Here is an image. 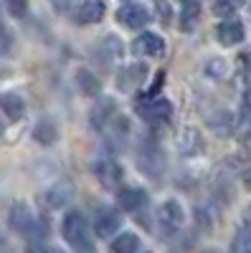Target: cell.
Masks as SVG:
<instances>
[{"label":"cell","mask_w":251,"mask_h":253,"mask_svg":"<svg viewBox=\"0 0 251 253\" xmlns=\"http://www.w3.org/2000/svg\"><path fill=\"white\" fill-rule=\"evenodd\" d=\"M241 109H244V117H251V86L244 91V101H241Z\"/></svg>","instance_id":"obj_31"},{"label":"cell","mask_w":251,"mask_h":253,"mask_svg":"<svg viewBox=\"0 0 251 253\" xmlns=\"http://www.w3.org/2000/svg\"><path fill=\"white\" fill-rule=\"evenodd\" d=\"M51 253H64V251H61V248H51Z\"/></svg>","instance_id":"obj_34"},{"label":"cell","mask_w":251,"mask_h":253,"mask_svg":"<svg viewBox=\"0 0 251 253\" xmlns=\"http://www.w3.org/2000/svg\"><path fill=\"white\" fill-rule=\"evenodd\" d=\"M107 13V5L99 3V0H87V3H76L71 5V20L76 26H92L99 23Z\"/></svg>","instance_id":"obj_12"},{"label":"cell","mask_w":251,"mask_h":253,"mask_svg":"<svg viewBox=\"0 0 251 253\" xmlns=\"http://www.w3.org/2000/svg\"><path fill=\"white\" fill-rule=\"evenodd\" d=\"M117 119V101L112 96H99L97 104L92 107L89 112V124H92V129L97 132H107V126Z\"/></svg>","instance_id":"obj_5"},{"label":"cell","mask_w":251,"mask_h":253,"mask_svg":"<svg viewBox=\"0 0 251 253\" xmlns=\"http://www.w3.org/2000/svg\"><path fill=\"white\" fill-rule=\"evenodd\" d=\"M239 63H241V69L246 71V76H251V48L239 56Z\"/></svg>","instance_id":"obj_30"},{"label":"cell","mask_w":251,"mask_h":253,"mask_svg":"<svg viewBox=\"0 0 251 253\" xmlns=\"http://www.w3.org/2000/svg\"><path fill=\"white\" fill-rule=\"evenodd\" d=\"M117 20L124 26V28H145L152 20L150 15V8L142 5V3H122L117 8Z\"/></svg>","instance_id":"obj_6"},{"label":"cell","mask_w":251,"mask_h":253,"mask_svg":"<svg viewBox=\"0 0 251 253\" xmlns=\"http://www.w3.org/2000/svg\"><path fill=\"white\" fill-rule=\"evenodd\" d=\"M244 23L236 18L231 20H221V23L216 26V38H218V43L226 46V48H231V46H239L241 41H244Z\"/></svg>","instance_id":"obj_15"},{"label":"cell","mask_w":251,"mask_h":253,"mask_svg":"<svg viewBox=\"0 0 251 253\" xmlns=\"http://www.w3.org/2000/svg\"><path fill=\"white\" fill-rule=\"evenodd\" d=\"M8 10L15 15V18H23L28 13V5L26 3H8Z\"/></svg>","instance_id":"obj_29"},{"label":"cell","mask_w":251,"mask_h":253,"mask_svg":"<svg viewBox=\"0 0 251 253\" xmlns=\"http://www.w3.org/2000/svg\"><path fill=\"white\" fill-rule=\"evenodd\" d=\"M5 36V23H3V18H0V38Z\"/></svg>","instance_id":"obj_33"},{"label":"cell","mask_w":251,"mask_h":253,"mask_svg":"<svg viewBox=\"0 0 251 253\" xmlns=\"http://www.w3.org/2000/svg\"><path fill=\"white\" fill-rule=\"evenodd\" d=\"M152 8H155V10H157V15H160L157 20H162V23H167V15H170V3H155Z\"/></svg>","instance_id":"obj_28"},{"label":"cell","mask_w":251,"mask_h":253,"mask_svg":"<svg viewBox=\"0 0 251 253\" xmlns=\"http://www.w3.org/2000/svg\"><path fill=\"white\" fill-rule=\"evenodd\" d=\"M145 253H152V251H145Z\"/></svg>","instance_id":"obj_35"},{"label":"cell","mask_w":251,"mask_h":253,"mask_svg":"<svg viewBox=\"0 0 251 253\" xmlns=\"http://www.w3.org/2000/svg\"><path fill=\"white\" fill-rule=\"evenodd\" d=\"M231 253H251V223H244L239 228L231 243Z\"/></svg>","instance_id":"obj_25"},{"label":"cell","mask_w":251,"mask_h":253,"mask_svg":"<svg viewBox=\"0 0 251 253\" xmlns=\"http://www.w3.org/2000/svg\"><path fill=\"white\" fill-rule=\"evenodd\" d=\"M148 193L142 187H124L119 190V208L124 213H140L142 208H148Z\"/></svg>","instance_id":"obj_16"},{"label":"cell","mask_w":251,"mask_h":253,"mask_svg":"<svg viewBox=\"0 0 251 253\" xmlns=\"http://www.w3.org/2000/svg\"><path fill=\"white\" fill-rule=\"evenodd\" d=\"M8 223L15 233H23V236H31L33 228L38 225V215L26 205V203H13L10 213H8Z\"/></svg>","instance_id":"obj_10"},{"label":"cell","mask_w":251,"mask_h":253,"mask_svg":"<svg viewBox=\"0 0 251 253\" xmlns=\"http://www.w3.org/2000/svg\"><path fill=\"white\" fill-rule=\"evenodd\" d=\"M92 170H94V177L99 180V185L104 190H112V193H119V187L124 182V170H122V165L112 157H104V160H97L92 165Z\"/></svg>","instance_id":"obj_2"},{"label":"cell","mask_w":251,"mask_h":253,"mask_svg":"<svg viewBox=\"0 0 251 253\" xmlns=\"http://www.w3.org/2000/svg\"><path fill=\"white\" fill-rule=\"evenodd\" d=\"M76 195V187L71 180H58L56 185H51L46 193H44V203L51 208V210H58V208H66Z\"/></svg>","instance_id":"obj_14"},{"label":"cell","mask_w":251,"mask_h":253,"mask_svg":"<svg viewBox=\"0 0 251 253\" xmlns=\"http://www.w3.org/2000/svg\"><path fill=\"white\" fill-rule=\"evenodd\" d=\"M94 58L101 63L104 69H109V66H114V63L122 58V53H124V46H122V41L114 36V33H109V36H104V38H99V43L94 46Z\"/></svg>","instance_id":"obj_7"},{"label":"cell","mask_w":251,"mask_h":253,"mask_svg":"<svg viewBox=\"0 0 251 253\" xmlns=\"http://www.w3.org/2000/svg\"><path fill=\"white\" fill-rule=\"evenodd\" d=\"M0 109H3V114L10 122H18L26 117V99L15 91H5V94H0Z\"/></svg>","instance_id":"obj_17"},{"label":"cell","mask_w":251,"mask_h":253,"mask_svg":"<svg viewBox=\"0 0 251 253\" xmlns=\"http://www.w3.org/2000/svg\"><path fill=\"white\" fill-rule=\"evenodd\" d=\"M132 53L137 58H160L165 53V41L152 31H145L132 41Z\"/></svg>","instance_id":"obj_9"},{"label":"cell","mask_w":251,"mask_h":253,"mask_svg":"<svg viewBox=\"0 0 251 253\" xmlns=\"http://www.w3.org/2000/svg\"><path fill=\"white\" fill-rule=\"evenodd\" d=\"M145 79H148V66L145 63H130V66H124L117 71V89L119 91H137Z\"/></svg>","instance_id":"obj_13"},{"label":"cell","mask_w":251,"mask_h":253,"mask_svg":"<svg viewBox=\"0 0 251 253\" xmlns=\"http://www.w3.org/2000/svg\"><path fill=\"white\" fill-rule=\"evenodd\" d=\"M244 185H246V190L251 193V170H246V172H244Z\"/></svg>","instance_id":"obj_32"},{"label":"cell","mask_w":251,"mask_h":253,"mask_svg":"<svg viewBox=\"0 0 251 253\" xmlns=\"http://www.w3.org/2000/svg\"><path fill=\"white\" fill-rule=\"evenodd\" d=\"M122 225V213L117 208H109V205H104L97 210V215H94V233L99 238H112L117 230Z\"/></svg>","instance_id":"obj_11"},{"label":"cell","mask_w":251,"mask_h":253,"mask_svg":"<svg viewBox=\"0 0 251 253\" xmlns=\"http://www.w3.org/2000/svg\"><path fill=\"white\" fill-rule=\"evenodd\" d=\"M61 233L69 241L74 253H97V246L89 236L87 218H84L79 210H69L64 215V220H61Z\"/></svg>","instance_id":"obj_1"},{"label":"cell","mask_w":251,"mask_h":253,"mask_svg":"<svg viewBox=\"0 0 251 253\" xmlns=\"http://www.w3.org/2000/svg\"><path fill=\"white\" fill-rule=\"evenodd\" d=\"M203 74H205L208 79H213V81L223 79V76H226V61L218 58V56L208 58V61H205V66H203Z\"/></svg>","instance_id":"obj_26"},{"label":"cell","mask_w":251,"mask_h":253,"mask_svg":"<svg viewBox=\"0 0 251 253\" xmlns=\"http://www.w3.org/2000/svg\"><path fill=\"white\" fill-rule=\"evenodd\" d=\"M33 139L41 144V147H51L56 144L58 139V126L53 119H41L36 126H33Z\"/></svg>","instance_id":"obj_19"},{"label":"cell","mask_w":251,"mask_h":253,"mask_svg":"<svg viewBox=\"0 0 251 253\" xmlns=\"http://www.w3.org/2000/svg\"><path fill=\"white\" fill-rule=\"evenodd\" d=\"M203 150V139H201V132L196 126H185L180 132V139H178V152L185 155V157H193Z\"/></svg>","instance_id":"obj_18"},{"label":"cell","mask_w":251,"mask_h":253,"mask_svg":"<svg viewBox=\"0 0 251 253\" xmlns=\"http://www.w3.org/2000/svg\"><path fill=\"white\" fill-rule=\"evenodd\" d=\"M137 165H140V170H142L145 175L160 177L162 170H165V155H162V150H160L155 142H150V144H145L142 150H140Z\"/></svg>","instance_id":"obj_8"},{"label":"cell","mask_w":251,"mask_h":253,"mask_svg":"<svg viewBox=\"0 0 251 253\" xmlns=\"http://www.w3.org/2000/svg\"><path fill=\"white\" fill-rule=\"evenodd\" d=\"M201 20V3H185L180 8V28L191 33Z\"/></svg>","instance_id":"obj_23"},{"label":"cell","mask_w":251,"mask_h":253,"mask_svg":"<svg viewBox=\"0 0 251 253\" xmlns=\"http://www.w3.org/2000/svg\"><path fill=\"white\" fill-rule=\"evenodd\" d=\"M127 132H130V122H127V117H117L109 126H107V144L112 147V150H119V147L124 144V137H127Z\"/></svg>","instance_id":"obj_21"},{"label":"cell","mask_w":251,"mask_h":253,"mask_svg":"<svg viewBox=\"0 0 251 253\" xmlns=\"http://www.w3.org/2000/svg\"><path fill=\"white\" fill-rule=\"evenodd\" d=\"M137 114L152 126L167 124L173 117V104L165 96H157V99H150V101H137Z\"/></svg>","instance_id":"obj_3"},{"label":"cell","mask_w":251,"mask_h":253,"mask_svg":"<svg viewBox=\"0 0 251 253\" xmlns=\"http://www.w3.org/2000/svg\"><path fill=\"white\" fill-rule=\"evenodd\" d=\"M208 126H211V132H213V134L226 137V134H231V132H234L236 119H234L231 112L221 109V112H213V114H211V119H208Z\"/></svg>","instance_id":"obj_20"},{"label":"cell","mask_w":251,"mask_h":253,"mask_svg":"<svg viewBox=\"0 0 251 253\" xmlns=\"http://www.w3.org/2000/svg\"><path fill=\"white\" fill-rule=\"evenodd\" d=\"M157 223H160L162 236H175L185 223V210L180 208L178 200H165L157 208Z\"/></svg>","instance_id":"obj_4"},{"label":"cell","mask_w":251,"mask_h":253,"mask_svg":"<svg viewBox=\"0 0 251 253\" xmlns=\"http://www.w3.org/2000/svg\"><path fill=\"white\" fill-rule=\"evenodd\" d=\"M76 84H79V91H81L84 96H97L99 89H101V81H99L89 69H79V74H76Z\"/></svg>","instance_id":"obj_22"},{"label":"cell","mask_w":251,"mask_h":253,"mask_svg":"<svg viewBox=\"0 0 251 253\" xmlns=\"http://www.w3.org/2000/svg\"><path fill=\"white\" fill-rule=\"evenodd\" d=\"M140 248V238L135 233H119L112 241V253H137Z\"/></svg>","instance_id":"obj_24"},{"label":"cell","mask_w":251,"mask_h":253,"mask_svg":"<svg viewBox=\"0 0 251 253\" xmlns=\"http://www.w3.org/2000/svg\"><path fill=\"white\" fill-rule=\"evenodd\" d=\"M241 5L239 3H213V13L218 18H226V20H231V15L239 10Z\"/></svg>","instance_id":"obj_27"}]
</instances>
